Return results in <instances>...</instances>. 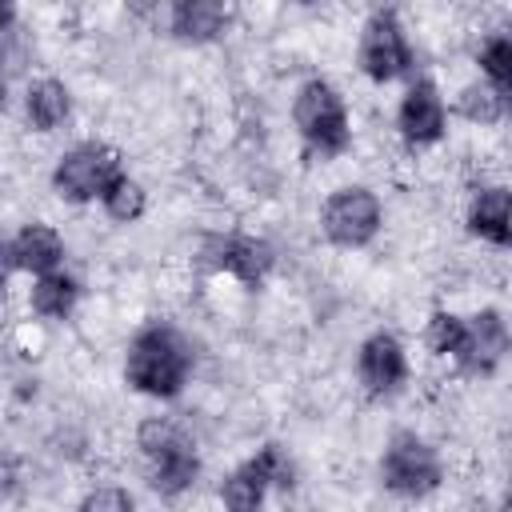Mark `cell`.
<instances>
[{
    "label": "cell",
    "instance_id": "12",
    "mask_svg": "<svg viewBox=\"0 0 512 512\" xmlns=\"http://www.w3.org/2000/svg\"><path fill=\"white\" fill-rule=\"evenodd\" d=\"M444 124H448V112H444V100L436 92L432 80H416L404 100H400V112H396V128L408 144H436L444 136Z\"/></svg>",
    "mask_w": 512,
    "mask_h": 512
},
{
    "label": "cell",
    "instance_id": "17",
    "mask_svg": "<svg viewBox=\"0 0 512 512\" xmlns=\"http://www.w3.org/2000/svg\"><path fill=\"white\" fill-rule=\"evenodd\" d=\"M80 300V284L68 276V272H48V276H36L32 284V312L36 316H48V320H64Z\"/></svg>",
    "mask_w": 512,
    "mask_h": 512
},
{
    "label": "cell",
    "instance_id": "7",
    "mask_svg": "<svg viewBox=\"0 0 512 512\" xmlns=\"http://www.w3.org/2000/svg\"><path fill=\"white\" fill-rule=\"evenodd\" d=\"M320 224H324V236L340 248H360L368 244L376 232H380V200L376 192L352 184V188H340L324 200V212H320Z\"/></svg>",
    "mask_w": 512,
    "mask_h": 512
},
{
    "label": "cell",
    "instance_id": "25",
    "mask_svg": "<svg viewBox=\"0 0 512 512\" xmlns=\"http://www.w3.org/2000/svg\"><path fill=\"white\" fill-rule=\"evenodd\" d=\"M8 272H12V252H8V240L0 236V288H4V280H8Z\"/></svg>",
    "mask_w": 512,
    "mask_h": 512
},
{
    "label": "cell",
    "instance_id": "18",
    "mask_svg": "<svg viewBox=\"0 0 512 512\" xmlns=\"http://www.w3.org/2000/svg\"><path fill=\"white\" fill-rule=\"evenodd\" d=\"M100 204H104V212H108L116 224H132V220L144 216V188H140L128 172H120V176L104 188Z\"/></svg>",
    "mask_w": 512,
    "mask_h": 512
},
{
    "label": "cell",
    "instance_id": "24",
    "mask_svg": "<svg viewBox=\"0 0 512 512\" xmlns=\"http://www.w3.org/2000/svg\"><path fill=\"white\" fill-rule=\"evenodd\" d=\"M16 484H20V460L16 456H0V504L16 492Z\"/></svg>",
    "mask_w": 512,
    "mask_h": 512
},
{
    "label": "cell",
    "instance_id": "23",
    "mask_svg": "<svg viewBox=\"0 0 512 512\" xmlns=\"http://www.w3.org/2000/svg\"><path fill=\"white\" fill-rule=\"evenodd\" d=\"M20 60H24V40H20V32H16V28L0 32V72H16Z\"/></svg>",
    "mask_w": 512,
    "mask_h": 512
},
{
    "label": "cell",
    "instance_id": "3",
    "mask_svg": "<svg viewBox=\"0 0 512 512\" xmlns=\"http://www.w3.org/2000/svg\"><path fill=\"white\" fill-rule=\"evenodd\" d=\"M292 120H296L304 144L312 152H320V156H340L348 148V140H352L344 96L324 76H312V80L300 84L296 104H292Z\"/></svg>",
    "mask_w": 512,
    "mask_h": 512
},
{
    "label": "cell",
    "instance_id": "14",
    "mask_svg": "<svg viewBox=\"0 0 512 512\" xmlns=\"http://www.w3.org/2000/svg\"><path fill=\"white\" fill-rule=\"evenodd\" d=\"M468 228H472V236H480L496 248H508V240H512V192L500 184L476 192L472 208H468Z\"/></svg>",
    "mask_w": 512,
    "mask_h": 512
},
{
    "label": "cell",
    "instance_id": "21",
    "mask_svg": "<svg viewBox=\"0 0 512 512\" xmlns=\"http://www.w3.org/2000/svg\"><path fill=\"white\" fill-rule=\"evenodd\" d=\"M424 340H428L432 352H440V356H456L460 344H464V316H456V312H432Z\"/></svg>",
    "mask_w": 512,
    "mask_h": 512
},
{
    "label": "cell",
    "instance_id": "16",
    "mask_svg": "<svg viewBox=\"0 0 512 512\" xmlns=\"http://www.w3.org/2000/svg\"><path fill=\"white\" fill-rule=\"evenodd\" d=\"M24 112H28V124L36 132H56L68 112H72V96L60 80L44 76V80H32L28 84V96H24Z\"/></svg>",
    "mask_w": 512,
    "mask_h": 512
},
{
    "label": "cell",
    "instance_id": "20",
    "mask_svg": "<svg viewBox=\"0 0 512 512\" xmlns=\"http://www.w3.org/2000/svg\"><path fill=\"white\" fill-rule=\"evenodd\" d=\"M456 108H460V116L472 120V124H496V120L504 116V108H508V96L480 80V84H468V88L460 92Z\"/></svg>",
    "mask_w": 512,
    "mask_h": 512
},
{
    "label": "cell",
    "instance_id": "1",
    "mask_svg": "<svg viewBox=\"0 0 512 512\" xmlns=\"http://www.w3.org/2000/svg\"><path fill=\"white\" fill-rule=\"evenodd\" d=\"M188 372H192V348L176 328L148 324L132 336L128 360H124V380L136 392L156 396V400H172L188 384Z\"/></svg>",
    "mask_w": 512,
    "mask_h": 512
},
{
    "label": "cell",
    "instance_id": "9",
    "mask_svg": "<svg viewBox=\"0 0 512 512\" xmlns=\"http://www.w3.org/2000/svg\"><path fill=\"white\" fill-rule=\"evenodd\" d=\"M200 256H204L208 268L236 276L244 288H256L272 272V264H276L272 244H264L256 236H208Z\"/></svg>",
    "mask_w": 512,
    "mask_h": 512
},
{
    "label": "cell",
    "instance_id": "19",
    "mask_svg": "<svg viewBox=\"0 0 512 512\" xmlns=\"http://www.w3.org/2000/svg\"><path fill=\"white\" fill-rule=\"evenodd\" d=\"M476 60H480L484 84H492L496 92H504V96H508V84H512V40H508L504 32L488 36V40L480 44Z\"/></svg>",
    "mask_w": 512,
    "mask_h": 512
},
{
    "label": "cell",
    "instance_id": "15",
    "mask_svg": "<svg viewBox=\"0 0 512 512\" xmlns=\"http://www.w3.org/2000/svg\"><path fill=\"white\" fill-rule=\"evenodd\" d=\"M228 24V8L216 4V0H180L168 8V28L172 36L180 40H192V44H204V40H216Z\"/></svg>",
    "mask_w": 512,
    "mask_h": 512
},
{
    "label": "cell",
    "instance_id": "4",
    "mask_svg": "<svg viewBox=\"0 0 512 512\" xmlns=\"http://www.w3.org/2000/svg\"><path fill=\"white\" fill-rule=\"evenodd\" d=\"M444 480L436 448L416 432H396L380 456V484L396 496H428Z\"/></svg>",
    "mask_w": 512,
    "mask_h": 512
},
{
    "label": "cell",
    "instance_id": "27",
    "mask_svg": "<svg viewBox=\"0 0 512 512\" xmlns=\"http://www.w3.org/2000/svg\"><path fill=\"white\" fill-rule=\"evenodd\" d=\"M4 100H8V92H4V80H0V116H4Z\"/></svg>",
    "mask_w": 512,
    "mask_h": 512
},
{
    "label": "cell",
    "instance_id": "5",
    "mask_svg": "<svg viewBox=\"0 0 512 512\" xmlns=\"http://www.w3.org/2000/svg\"><path fill=\"white\" fill-rule=\"evenodd\" d=\"M124 172L120 164V152L100 144V140H84L76 148H68L56 168H52V188L72 200V204H84V200H96L104 196V188Z\"/></svg>",
    "mask_w": 512,
    "mask_h": 512
},
{
    "label": "cell",
    "instance_id": "2",
    "mask_svg": "<svg viewBox=\"0 0 512 512\" xmlns=\"http://www.w3.org/2000/svg\"><path fill=\"white\" fill-rule=\"evenodd\" d=\"M136 444L148 460V484L160 496H180L200 476V456H196V448H192V440L184 436L180 424H172L164 416L144 420Z\"/></svg>",
    "mask_w": 512,
    "mask_h": 512
},
{
    "label": "cell",
    "instance_id": "22",
    "mask_svg": "<svg viewBox=\"0 0 512 512\" xmlns=\"http://www.w3.org/2000/svg\"><path fill=\"white\" fill-rule=\"evenodd\" d=\"M76 512H132V496L128 488H116V484H104V488H92Z\"/></svg>",
    "mask_w": 512,
    "mask_h": 512
},
{
    "label": "cell",
    "instance_id": "13",
    "mask_svg": "<svg viewBox=\"0 0 512 512\" xmlns=\"http://www.w3.org/2000/svg\"><path fill=\"white\" fill-rule=\"evenodd\" d=\"M8 252H12V268L32 272V276H48V272H60L64 240H60V232L48 228V224H24V228L8 240Z\"/></svg>",
    "mask_w": 512,
    "mask_h": 512
},
{
    "label": "cell",
    "instance_id": "6",
    "mask_svg": "<svg viewBox=\"0 0 512 512\" xmlns=\"http://www.w3.org/2000/svg\"><path fill=\"white\" fill-rule=\"evenodd\" d=\"M360 68L376 84H388L412 68V44L392 8H376L368 16L364 36H360Z\"/></svg>",
    "mask_w": 512,
    "mask_h": 512
},
{
    "label": "cell",
    "instance_id": "11",
    "mask_svg": "<svg viewBox=\"0 0 512 512\" xmlns=\"http://www.w3.org/2000/svg\"><path fill=\"white\" fill-rule=\"evenodd\" d=\"M504 352H508V324H504V316L496 308H484V312L464 320V344H460V352L452 360L464 372L488 376L504 360Z\"/></svg>",
    "mask_w": 512,
    "mask_h": 512
},
{
    "label": "cell",
    "instance_id": "26",
    "mask_svg": "<svg viewBox=\"0 0 512 512\" xmlns=\"http://www.w3.org/2000/svg\"><path fill=\"white\" fill-rule=\"evenodd\" d=\"M12 24H16V8H12V4H4V0H0V32H8V28H12Z\"/></svg>",
    "mask_w": 512,
    "mask_h": 512
},
{
    "label": "cell",
    "instance_id": "8",
    "mask_svg": "<svg viewBox=\"0 0 512 512\" xmlns=\"http://www.w3.org/2000/svg\"><path fill=\"white\" fill-rule=\"evenodd\" d=\"M292 480V464L284 460V452L276 444H264L252 460H244L220 488L224 512H260L264 492L272 484H288Z\"/></svg>",
    "mask_w": 512,
    "mask_h": 512
},
{
    "label": "cell",
    "instance_id": "10",
    "mask_svg": "<svg viewBox=\"0 0 512 512\" xmlns=\"http://www.w3.org/2000/svg\"><path fill=\"white\" fill-rule=\"evenodd\" d=\"M356 372H360V384L368 396H388L404 384L408 376V356H404V344L392 336V332H372L364 344H360V356H356Z\"/></svg>",
    "mask_w": 512,
    "mask_h": 512
}]
</instances>
